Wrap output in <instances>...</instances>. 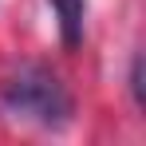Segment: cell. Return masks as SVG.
Returning <instances> with one entry per match:
<instances>
[{
	"label": "cell",
	"mask_w": 146,
	"mask_h": 146,
	"mask_svg": "<svg viewBox=\"0 0 146 146\" xmlns=\"http://www.w3.org/2000/svg\"><path fill=\"white\" fill-rule=\"evenodd\" d=\"M55 20H59V40L63 48L83 44V16H87V0H51Z\"/></svg>",
	"instance_id": "obj_2"
},
{
	"label": "cell",
	"mask_w": 146,
	"mask_h": 146,
	"mask_svg": "<svg viewBox=\"0 0 146 146\" xmlns=\"http://www.w3.org/2000/svg\"><path fill=\"white\" fill-rule=\"evenodd\" d=\"M130 95H134V107H142V55H134L130 63Z\"/></svg>",
	"instance_id": "obj_3"
},
{
	"label": "cell",
	"mask_w": 146,
	"mask_h": 146,
	"mask_svg": "<svg viewBox=\"0 0 146 146\" xmlns=\"http://www.w3.org/2000/svg\"><path fill=\"white\" fill-rule=\"evenodd\" d=\"M4 107L40 126H67V119H71V95L59 83V75L48 71L44 63H28L8 79Z\"/></svg>",
	"instance_id": "obj_1"
}]
</instances>
